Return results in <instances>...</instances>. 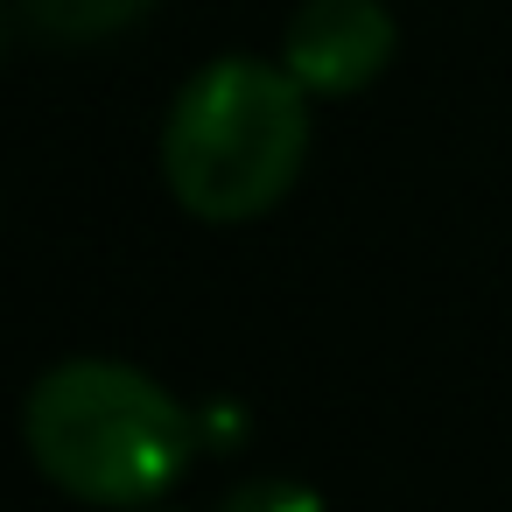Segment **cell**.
Segmentation results:
<instances>
[{"label":"cell","instance_id":"cell-1","mask_svg":"<svg viewBox=\"0 0 512 512\" xmlns=\"http://www.w3.org/2000/svg\"><path fill=\"white\" fill-rule=\"evenodd\" d=\"M309 162V92L288 64L218 57L204 64L162 127V176L190 218H267Z\"/></svg>","mask_w":512,"mask_h":512},{"label":"cell","instance_id":"cell-2","mask_svg":"<svg viewBox=\"0 0 512 512\" xmlns=\"http://www.w3.org/2000/svg\"><path fill=\"white\" fill-rule=\"evenodd\" d=\"M22 428L36 470L85 505H148L197 456V414L120 358L50 365L29 393Z\"/></svg>","mask_w":512,"mask_h":512},{"label":"cell","instance_id":"cell-3","mask_svg":"<svg viewBox=\"0 0 512 512\" xmlns=\"http://www.w3.org/2000/svg\"><path fill=\"white\" fill-rule=\"evenodd\" d=\"M400 50V29L386 15V0H302L288 36H281V64L302 78L309 99H351L365 92Z\"/></svg>","mask_w":512,"mask_h":512},{"label":"cell","instance_id":"cell-4","mask_svg":"<svg viewBox=\"0 0 512 512\" xmlns=\"http://www.w3.org/2000/svg\"><path fill=\"white\" fill-rule=\"evenodd\" d=\"M15 8L43 43H99V36H120L127 22H141L155 0H15Z\"/></svg>","mask_w":512,"mask_h":512},{"label":"cell","instance_id":"cell-5","mask_svg":"<svg viewBox=\"0 0 512 512\" xmlns=\"http://www.w3.org/2000/svg\"><path fill=\"white\" fill-rule=\"evenodd\" d=\"M218 512H323V498L302 477H246Z\"/></svg>","mask_w":512,"mask_h":512}]
</instances>
